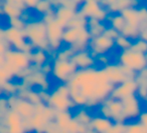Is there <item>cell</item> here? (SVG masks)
<instances>
[{
	"label": "cell",
	"instance_id": "cell-39",
	"mask_svg": "<svg viewBox=\"0 0 147 133\" xmlns=\"http://www.w3.org/2000/svg\"><path fill=\"white\" fill-rule=\"evenodd\" d=\"M10 49V46L8 45V43L3 39L0 40V57H4L5 53Z\"/></svg>",
	"mask_w": 147,
	"mask_h": 133
},
{
	"label": "cell",
	"instance_id": "cell-5",
	"mask_svg": "<svg viewBox=\"0 0 147 133\" xmlns=\"http://www.w3.org/2000/svg\"><path fill=\"white\" fill-rule=\"evenodd\" d=\"M55 115V111L45 102L34 105V114L28 119L31 133H45V128L53 120Z\"/></svg>",
	"mask_w": 147,
	"mask_h": 133
},
{
	"label": "cell",
	"instance_id": "cell-15",
	"mask_svg": "<svg viewBox=\"0 0 147 133\" xmlns=\"http://www.w3.org/2000/svg\"><path fill=\"white\" fill-rule=\"evenodd\" d=\"M6 97H7V102H8L9 109L15 111L23 119L28 120L34 114V105L32 103L20 98L16 94L10 95V96H6Z\"/></svg>",
	"mask_w": 147,
	"mask_h": 133
},
{
	"label": "cell",
	"instance_id": "cell-33",
	"mask_svg": "<svg viewBox=\"0 0 147 133\" xmlns=\"http://www.w3.org/2000/svg\"><path fill=\"white\" fill-rule=\"evenodd\" d=\"M87 22H88V19L84 18V17L80 16V15L77 13L76 16L74 17L71 21L67 24L65 27H76V28H84L87 27Z\"/></svg>",
	"mask_w": 147,
	"mask_h": 133
},
{
	"label": "cell",
	"instance_id": "cell-31",
	"mask_svg": "<svg viewBox=\"0 0 147 133\" xmlns=\"http://www.w3.org/2000/svg\"><path fill=\"white\" fill-rule=\"evenodd\" d=\"M129 49L136 52L142 53V54H147V41L143 40V39H136V40L132 41V45Z\"/></svg>",
	"mask_w": 147,
	"mask_h": 133
},
{
	"label": "cell",
	"instance_id": "cell-40",
	"mask_svg": "<svg viewBox=\"0 0 147 133\" xmlns=\"http://www.w3.org/2000/svg\"><path fill=\"white\" fill-rule=\"evenodd\" d=\"M38 1L39 0H24L25 7H26L27 10H28V9H33L35 6H36Z\"/></svg>",
	"mask_w": 147,
	"mask_h": 133
},
{
	"label": "cell",
	"instance_id": "cell-17",
	"mask_svg": "<svg viewBox=\"0 0 147 133\" xmlns=\"http://www.w3.org/2000/svg\"><path fill=\"white\" fill-rule=\"evenodd\" d=\"M115 47V40L102 34L100 36L91 38L88 49L95 57L100 55H107Z\"/></svg>",
	"mask_w": 147,
	"mask_h": 133
},
{
	"label": "cell",
	"instance_id": "cell-18",
	"mask_svg": "<svg viewBox=\"0 0 147 133\" xmlns=\"http://www.w3.org/2000/svg\"><path fill=\"white\" fill-rule=\"evenodd\" d=\"M71 61L77 67L78 70L88 69L96 66V57L90 52L89 49L77 51L71 56Z\"/></svg>",
	"mask_w": 147,
	"mask_h": 133
},
{
	"label": "cell",
	"instance_id": "cell-16",
	"mask_svg": "<svg viewBox=\"0 0 147 133\" xmlns=\"http://www.w3.org/2000/svg\"><path fill=\"white\" fill-rule=\"evenodd\" d=\"M123 106V114H124L126 122L136 121L143 111L142 101L138 98L136 94L129 96L121 100Z\"/></svg>",
	"mask_w": 147,
	"mask_h": 133
},
{
	"label": "cell",
	"instance_id": "cell-38",
	"mask_svg": "<svg viewBox=\"0 0 147 133\" xmlns=\"http://www.w3.org/2000/svg\"><path fill=\"white\" fill-rule=\"evenodd\" d=\"M137 121H138V122L144 127L145 130L147 131V109H145V110H143L142 112H141L140 116L138 117Z\"/></svg>",
	"mask_w": 147,
	"mask_h": 133
},
{
	"label": "cell",
	"instance_id": "cell-43",
	"mask_svg": "<svg viewBox=\"0 0 147 133\" xmlns=\"http://www.w3.org/2000/svg\"><path fill=\"white\" fill-rule=\"evenodd\" d=\"M86 133H95L94 131H92V130H89V131H87Z\"/></svg>",
	"mask_w": 147,
	"mask_h": 133
},
{
	"label": "cell",
	"instance_id": "cell-29",
	"mask_svg": "<svg viewBox=\"0 0 147 133\" xmlns=\"http://www.w3.org/2000/svg\"><path fill=\"white\" fill-rule=\"evenodd\" d=\"M123 133H147L145 128L138 121H129L125 123Z\"/></svg>",
	"mask_w": 147,
	"mask_h": 133
},
{
	"label": "cell",
	"instance_id": "cell-25",
	"mask_svg": "<svg viewBox=\"0 0 147 133\" xmlns=\"http://www.w3.org/2000/svg\"><path fill=\"white\" fill-rule=\"evenodd\" d=\"M87 28H88L91 37L94 38V37L100 36L104 33L105 29L107 28V25L105 24V22H101L97 19H88Z\"/></svg>",
	"mask_w": 147,
	"mask_h": 133
},
{
	"label": "cell",
	"instance_id": "cell-2",
	"mask_svg": "<svg viewBox=\"0 0 147 133\" xmlns=\"http://www.w3.org/2000/svg\"><path fill=\"white\" fill-rule=\"evenodd\" d=\"M3 66L12 74L13 77L22 79L26 71L30 68L31 62L28 53L10 48L4 55Z\"/></svg>",
	"mask_w": 147,
	"mask_h": 133
},
{
	"label": "cell",
	"instance_id": "cell-41",
	"mask_svg": "<svg viewBox=\"0 0 147 133\" xmlns=\"http://www.w3.org/2000/svg\"><path fill=\"white\" fill-rule=\"evenodd\" d=\"M4 39V28L0 26V40H3Z\"/></svg>",
	"mask_w": 147,
	"mask_h": 133
},
{
	"label": "cell",
	"instance_id": "cell-22",
	"mask_svg": "<svg viewBox=\"0 0 147 133\" xmlns=\"http://www.w3.org/2000/svg\"><path fill=\"white\" fill-rule=\"evenodd\" d=\"M120 14L125 19L127 25H131V26L139 27L141 23V17L139 14L138 7H133L129 6L127 8H124L120 12Z\"/></svg>",
	"mask_w": 147,
	"mask_h": 133
},
{
	"label": "cell",
	"instance_id": "cell-36",
	"mask_svg": "<svg viewBox=\"0 0 147 133\" xmlns=\"http://www.w3.org/2000/svg\"><path fill=\"white\" fill-rule=\"evenodd\" d=\"M124 126H125V123H120V122L113 123L111 128L106 133H123Z\"/></svg>",
	"mask_w": 147,
	"mask_h": 133
},
{
	"label": "cell",
	"instance_id": "cell-10",
	"mask_svg": "<svg viewBox=\"0 0 147 133\" xmlns=\"http://www.w3.org/2000/svg\"><path fill=\"white\" fill-rule=\"evenodd\" d=\"M77 67L71 60H59L53 58L51 60V76L59 83L67 84L77 72Z\"/></svg>",
	"mask_w": 147,
	"mask_h": 133
},
{
	"label": "cell",
	"instance_id": "cell-13",
	"mask_svg": "<svg viewBox=\"0 0 147 133\" xmlns=\"http://www.w3.org/2000/svg\"><path fill=\"white\" fill-rule=\"evenodd\" d=\"M1 122L7 129V133H31L28 120L23 119L15 111L9 109Z\"/></svg>",
	"mask_w": 147,
	"mask_h": 133
},
{
	"label": "cell",
	"instance_id": "cell-32",
	"mask_svg": "<svg viewBox=\"0 0 147 133\" xmlns=\"http://www.w3.org/2000/svg\"><path fill=\"white\" fill-rule=\"evenodd\" d=\"M132 45V40H130L127 37L123 36V35H119L116 39H115V47L120 49V51L122 50H126L129 49Z\"/></svg>",
	"mask_w": 147,
	"mask_h": 133
},
{
	"label": "cell",
	"instance_id": "cell-14",
	"mask_svg": "<svg viewBox=\"0 0 147 133\" xmlns=\"http://www.w3.org/2000/svg\"><path fill=\"white\" fill-rule=\"evenodd\" d=\"M45 25H47V36L49 41V54L51 52L55 54L63 46V34L65 27L59 24L55 20V18L45 23Z\"/></svg>",
	"mask_w": 147,
	"mask_h": 133
},
{
	"label": "cell",
	"instance_id": "cell-45",
	"mask_svg": "<svg viewBox=\"0 0 147 133\" xmlns=\"http://www.w3.org/2000/svg\"><path fill=\"white\" fill-rule=\"evenodd\" d=\"M0 16H1V15H0Z\"/></svg>",
	"mask_w": 147,
	"mask_h": 133
},
{
	"label": "cell",
	"instance_id": "cell-30",
	"mask_svg": "<svg viewBox=\"0 0 147 133\" xmlns=\"http://www.w3.org/2000/svg\"><path fill=\"white\" fill-rule=\"evenodd\" d=\"M121 35L127 37L130 40L134 41L136 39L139 38V27L131 26V25H127L125 26V28L122 30V32L120 33Z\"/></svg>",
	"mask_w": 147,
	"mask_h": 133
},
{
	"label": "cell",
	"instance_id": "cell-1",
	"mask_svg": "<svg viewBox=\"0 0 147 133\" xmlns=\"http://www.w3.org/2000/svg\"><path fill=\"white\" fill-rule=\"evenodd\" d=\"M67 85L75 107L87 109L100 106L114 88L104 69L97 66L77 70Z\"/></svg>",
	"mask_w": 147,
	"mask_h": 133
},
{
	"label": "cell",
	"instance_id": "cell-35",
	"mask_svg": "<svg viewBox=\"0 0 147 133\" xmlns=\"http://www.w3.org/2000/svg\"><path fill=\"white\" fill-rule=\"evenodd\" d=\"M2 2L11 5V6L16 7V8L20 9V10H22V11L27 10L24 4V0H2Z\"/></svg>",
	"mask_w": 147,
	"mask_h": 133
},
{
	"label": "cell",
	"instance_id": "cell-44",
	"mask_svg": "<svg viewBox=\"0 0 147 133\" xmlns=\"http://www.w3.org/2000/svg\"><path fill=\"white\" fill-rule=\"evenodd\" d=\"M146 2H147V0H146Z\"/></svg>",
	"mask_w": 147,
	"mask_h": 133
},
{
	"label": "cell",
	"instance_id": "cell-9",
	"mask_svg": "<svg viewBox=\"0 0 147 133\" xmlns=\"http://www.w3.org/2000/svg\"><path fill=\"white\" fill-rule=\"evenodd\" d=\"M102 68L104 69L111 84L114 86L121 84L124 81L135 79V77H136V73L128 69L127 67L121 65L118 62H110Z\"/></svg>",
	"mask_w": 147,
	"mask_h": 133
},
{
	"label": "cell",
	"instance_id": "cell-6",
	"mask_svg": "<svg viewBox=\"0 0 147 133\" xmlns=\"http://www.w3.org/2000/svg\"><path fill=\"white\" fill-rule=\"evenodd\" d=\"M118 63L137 74L147 67V54H142L131 49L122 50L118 55Z\"/></svg>",
	"mask_w": 147,
	"mask_h": 133
},
{
	"label": "cell",
	"instance_id": "cell-37",
	"mask_svg": "<svg viewBox=\"0 0 147 133\" xmlns=\"http://www.w3.org/2000/svg\"><path fill=\"white\" fill-rule=\"evenodd\" d=\"M104 35H106L107 37H109V38L113 39V40H115V39L117 38V37L120 35V33L118 32V31H116L115 29H113L112 27L110 26H107V28L105 29L104 33H103Z\"/></svg>",
	"mask_w": 147,
	"mask_h": 133
},
{
	"label": "cell",
	"instance_id": "cell-11",
	"mask_svg": "<svg viewBox=\"0 0 147 133\" xmlns=\"http://www.w3.org/2000/svg\"><path fill=\"white\" fill-rule=\"evenodd\" d=\"M77 13L86 19H97L101 22H105L109 15L99 0H85L78 8Z\"/></svg>",
	"mask_w": 147,
	"mask_h": 133
},
{
	"label": "cell",
	"instance_id": "cell-3",
	"mask_svg": "<svg viewBox=\"0 0 147 133\" xmlns=\"http://www.w3.org/2000/svg\"><path fill=\"white\" fill-rule=\"evenodd\" d=\"M24 31L27 41L34 49H42L49 53V41L47 36V25L40 19H32L26 22Z\"/></svg>",
	"mask_w": 147,
	"mask_h": 133
},
{
	"label": "cell",
	"instance_id": "cell-21",
	"mask_svg": "<svg viewBox=\"0 0 147 133\" xmlns=\"http://www.w3.org/2000/svg\"><path fill=\"white\" fill-rule=\"evenodd\" d=\"M112 121L102 115H95L91 121L90 129L95 133H106L113 125Z\"/></svg>",
	"mask_w": 147,
	"mask_h": 133
},
{
	"label": "cell",
	"instance_id": "cell-8",
	"mask_svg": "<svg viewBox=\"0 0 147 133\" xmlns=\"http://www.w3.org/2000/svg\"><path fill=\"white\" fill-rule=\"evenodd\" d=\"M4 40L8 43L10 48L28 53V54L34 49L32 45L27 41L24 31L10 26L4 28Z\"/></svg>",
	"mask_w": 147,
	"mask_h": 133
},
{
	"label": "cell",
	"instance_id": "cell-24",
	"mask_svg": "<svg viewBox=\"0 0 147 133\" xmlns=\"http://www.w3.org/2000/svg\"><path fill=\"white\" fill-rule=\"evenodd\" d=\"M73 117L78 122V124L80 126H82L85 130H91L90 125L93 118V115L91 114L90 111L87 108H78L76 112L73 114Z\"/></svg>",
	"mask_w": 147,
	"mask_h": 133
},
{
	"label": "cell",
	"instance_id": "cell-28",
	"mask_svg": "<svg viewBox=\"0 0 147 133\" xmlns=\"http://www.w3.org/2000/svg\"><path fill=\"white\" fill-rule=\"evenodd\" d=\"M33 10L38 13V14H40L41 16H43V15L47 14V13L53 12L55 10V7H53V5L51 4L49 0H39L36 6L33 8Z\"/></svg>",
	"mask_w": 147,
	"mask_h": 133
},
{
	"label": "cell",
	"instance_id": "cell-34",
	"mask_svg": "<svg viewBox=\"0 0 147 133\" xmlns=\"http://www.w3.org/2000/svg\"><path fill=\"white\" fill-rule=\"evenodd\" d=\"M8 25L10 27H13V28L19 29V30H23V29L25 28L26 22H25L21 17H17V18L8 19Z\"/></svg>",
	"mask_w": 147,
	"mask_h": 133
},
{
	"label": "cell",
	"instance_id": "cell-26",
	"mask_svg": "<svg viewBox=\"0 0 147 133\" xmlns=\"http://www.w3.org/2000/svg\"><path fill=\"white\" fill-rule=\"evenodd\" d=\"M106 20L108 21L109 26L118 31L119 33L122 32V30L126 26V21L120 13H111L108 15Z\"/></svg>",
	"mask_w": 147,
	"mask_h": 133
},
{
	"label": "cell",
	"instance_id": "cell-4",
	"mask_svg": "<svg viewBox=\"0 0 147 133\" xmlns=\"http://www.w3.org/2000/svg\"><path fill=\"white\" fill-rule=\"evenodd\" d=\"M45 104L51 109L59 112V111H71L75 108L73 101H71L69 90L67 84L59 83L51 91H49V98Z\"/></svg>",
	"mask_w": 147,
	"mask_h": 133
},
{
	"label": "cell",
	"instance_id": "cell-23",
	"mask_svg": "<svg viewBox=\"0 0 147 133\" xmlns=\"http://www.w3.org/2000/svg\"><path fill=\"white\" fill-rule=\"evenodd\" d=\"M29 57H30L31 65L37 68H40L45 63L51 61V54L42 49H33L29 53Z\"/></svg>",
	"mask_w": 147,
	"mask_h": 133
},
{
	"label": "cell",
	"instance_id": "cell-7",
	"mask_svg": "<svg viewBox=\"0 0 147 133\" xmlns=\"http://www.w3.org/2000/svg\"><path fill=\"white\" fill-rule=\"evenodd\" d=\"M20 83L23 86L28 87V88H37V90L43 91H49V87H51L49 76L45 75L40 70V68H37L32 65L25 73Z\"/></svg>",
	"mask_w": 147,
	"mask_h": 133
},
{
	"label": "cell",
	"instance_id": "cell-20",
	"mask_svg": "<svg viewBox=\"0 0 147 133\" xmlns=\"http://www.w3.org/2000/svg\"><path fill=\"white\" fill-rule=\"evenodd\" d=\"M78 11L76 9L71 8L69 6H65V5H59L55 8V20L63 25L65 28L67 24L76 16Z\"/></svg>",
	"mask_w": 147,
	"mask_h": 133
},
{
	"label": "cell",
	"instance_id": "cell-42",
	"mask_svg": "<svg viewBox=\"0 0 147 133\" xmlns=\"http://www.w3.org/2000/svg\"><path fill=\"white\" fill-rule=\"evenodd\" d=\"M142 104H144V106H145V107H147V97H146V98H144V99L142 100Z\"/></svg>",
	"mask_w": 147,
	"mask_h": 133
},
{
	"label": "cell",
	"instance_id": "cell-27",
	"mask_svg": "<svg viewBox=\"0 0 147 133\" xmlns=\"http://www.w3.org/2000/svg\"><path fill=\"white\" fill-rule=\"evenodd\" d=\"M1 11H2V15H5L7 19L11 18H17V17H21L24 11L20 10V9L16 8L14 6H11L6 3H3L1 5Z\"/></svg>",
	"mask_w": 147,
	"mask_h": 133
},
{
	"label": "cell",
	"instance_id": "cell-19",
	"mask_svg": "<svg viewBox=\"0 0 147 133\" xmlns=\"http://www.w3.org/2000/svg\"><path fill=\"white\" fill-rule=\"evenodd\" d=\"M137 91V83L135 79L124 81L121 84H118L114 86L111 93V97L117 100H123L129 96L136 94Z\"/></svg>",
	"mask_w": 147,
	"mask_h": 133
},
{
	"label": "cell",
	"instance_id": "cell-12",
	"mask_svg": "<svg viewBox=\"0 0 147 133\" xmlns=\"http://www.w3.org/2000/svg\"><path fill=\"white\" fill-rule=\"evenodd\" d=\"M98 111L99 115L110 119L112 122L126 123L124 114H123V106L121 100H117L110 97L99 106Z\"/></svg>",
	"mask_w": 147,
	"mask_h": 133
}]
</instances>
